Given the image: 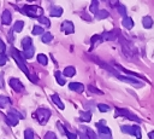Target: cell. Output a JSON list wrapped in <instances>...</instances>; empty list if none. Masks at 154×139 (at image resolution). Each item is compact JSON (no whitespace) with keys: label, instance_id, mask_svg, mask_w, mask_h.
Here are the masks:
<instances>
[{"label":"cell","instance_id":"603a6c76","mask_svg":"<svg viewBox=\"0 0 154 139\" xmlns=\"http://www.w3.org/2000/svg\"><path fill=\"white\" fill-rule=\"evenodd\" d=\"M36 59H37V62H38L40 64H42V65H47V64H48V57H47L46 54H43V53L37 54Z\"/></svg>","mask_w":154,"mask_h":139},{"label":"cell","instance_id":"e0dca14e","mask_svg":"<svg viewBox=\"0 0 154 139\" xmlns=\"http://www.w3.org/2000/svg\"><path fill=\"white\" fill-rule=\"evenodd\" d=\"M79 120L83 122H89L91 120V112L90 111H79Z\"/></svg>","mask_w":154,"mask_h":139},{"label":"cell","instance_id":"74e56055","mask_svg":"<svg viewBox=\"0 0 154 139\" xmlns=\"http://www.w3.org/2000/svg\"><path fill=\"white\" fill-rule=\"evenodd\" d=\"M45 139H58V137H57V134L54 133V132H47L46 133V135H45Z\"/></svg>","mask_w":154,"mask_h":139},{"label":"cell","instance_id":"7bdbcfd3","mask_svg":"<svg viewBox=\"0 0 154 139\" xmlns=\"http://www.w3.org/2000/svg\"><path fill=\"white\" fill-rule=\"evenodd\" d=\"M5 51V44H4V41L0 39V52H4Z\"/></svg>","mask_w":154,"mask_h":139},{"label":"cell","instance_id":"d590c367","mask_svg":"<svg viewBox=\"0 0 154 139\" xmlns=\"http://www.w3.org/2000/svg\"><path fill=\"white\" fill-rule=\"evenodd\" d=\"M37 19H38V22H40V23L45 24L46 27H49V25H51V22H49V19H48V18H46V17H43V16L38 17Z\"/></svg>","mask_w":154,"mask_h":139},{"label":"cell","instance_id":"5b68a950","mask_svg":"<svg viewBox=\"0 0 154 139\" xmlns=\"http://www.w3.org/2000/svg\"><path fill=\"white\" fill-rule=\"evenodd\" d=\"M119 41H120V44H122V47H123V52H124V54H126L129 58H131V57H134L135 56V47L128 41V40H125L124 37H122V36H119Z\"/></svg>","mask_w":154,"mask_h":139},{"label":"cell","instance_id":"60d3db41","mask_svg":"<svg viewBox=\"0 0 154 139\" xmlns=\"http://www.w3.org/2000/svg\"><path fill=\"white\" fill-rule=\"evenodd\" d=\"M88 89H89L90 92H93V93H96V94H102V92H101L100 89L95 88L94 86H88Z\"/></svg>","mask_w":154,"mask_h":139},{"label":"cell","instance_id":"30bf717a","mask_svg":"<svg viewBox=\"0 0 154 139\" xmlns=\"http://www.w3.org/2000/svg\"><path fill=\"white\" fill-rule=\"evenodd\" d=\"M61 30L65 33V34H72L75 31V25L71 21H64L61 23Z\"/></svg>","mask_w":154,"mask_h":139},{"label":"cell","instance_id":"9c48e42d","mask_svg":"<svg viewBox=\"0 0 154 139\" xmlns=\"http://www.w3.org/2000/svg\"><path fill=\"white\" fill-rule=\"evenodd\" d=\"M8 82H10V86L13 88V91H16V92H23L24 91V86L18 79L12 77V79H10Z\"/></svg>","mask_w":154,"mask_h":139},{"label":"cell","instance_id":"4316f807","mask_svg":"<svg viewBox=\"0 0 154 139\" xmlns=\"http://www.w3.org/2000/svg\"><path fill=\"white\" fill-rule=\"evenodd\" d=\"M8 114H11V115H13L16 118H24V116H23V114L22 112H19L18 110H16V109H13V108H10L8 109Z\"/></svg>","mask_w":154,"mask_h":139},{"label":"cell","instance_id":"8d00e7d4","mask_svg":"<svg viewBox=\"0 0 154 139\" xmlns=\"http://www.w3.org/2000/svg\"><path fill=\"white\" fill-rule=\"evenodd\" d=\"M97 109L101 111V112H107L109 110V106L107 104H99L97 105Z\"/></svg>","mask_w":154,"mask_h":139},{"label":"cell","instance_id":"5bb4252c","mask_svg":"<svg viewBox=\"0 0 154 139\" xmlns=\"http://www.w3.org/2000/svg\"><path fill=\"white\" fill-rule=\"evenodd\" d=\"M49 15L52 17H60L63 15V8L60 6H52V8L49 11Z\"/></svg>","mask_w":154,"mask_h":139},{"label":"cell","instance_id":"ac0fdd59","mask_svg":"<svg viewBox=\"0 0 154 139\" xmlns=\"http://www.w3.org/2000/svg\"><path fill=\"white\" fill-rule=\"evenodd\" d=\"M63 74H64V76L65 77H72V76H75V74H76V69L73 68V66H66L65 69H64V71H63Z\"/></svg>","mask_w":154,"mask_h":139},{"label":"cell","instance_id":"f35d334b","mask_svg":"<svg viewBox=\"0 0 154 139\" xmlns=\"http://www.w3.org/2000/svg\"><path fill=\"white\" fill-rule=\"evenodd\" d=\"M7 62V57L5 56L4 52H0V65H5Z\"/></svg>","mask_w":154,"mask_h":139},{"label":"cell","instance_id":"4dcf8cb0","mask_svg":"<svg viewBox=\"0 0 154 139\" xmlns=\"http://www.w3.org/2000/svg\"><path fill=\"white\" fill-rule=\"evenodd\" d=\"M97 6H99V1H97V0H93L91 4H90V7H89L90 12L96 13V12H97Z\"/></svg>","mask_w":154,"mask_h":139},{"label":"cell","instance_id":"d4e9b609","mask_svg":"<svg viewBox=\"0 0 154 139\" xmlns=\"http://www.w3.org/2000/svg\"><path fill=\"white\" fill-rule=\"evenodd\" d=\"M142 24H143V27L144 28H152V25H153V19H152V17H149V16H146L143 19H142Z\"/></svg>","mask_w":154,"mask_h":139},{"label":"cell","instance_id":"44dd1931","mask_svg":"<svg viewBox=\"0 0 154 139\" xmlns=\"http://www.w3.org/2000/svg\"><path fill=\"white\" fill-rule=\"evenodd\" d=\"M122 24L123 27H125L126 29H131L134 27V21L130 18V17H125L123 21H122Z\"/></svg>","mask_w":154,"mask_h":139},{"label":"cell","instance_id":"e575fe53","mask_svg":"<svg viewBox=\"0 0 154 139\" xmlns=\"http://www.w3.org/2000/svg\"><path fill=\"white\" fill-rule=\"evenodd\" d=\"M32 34L34 35H41V34H43V28L40 27V25H35L32 28Z\"/></svg>","mask_w":154,"mask_h":139},{"label":"cell","instance_id":"1f68e13d","mask_svg":"<svg viewBox=\"0 0 154 139\" xmlns=\"http://www.w3.org/2000/svg\"><path fill=\"white\" fill-rule=\"evenodd\" d=\"M118 12H119V15L120 16H123L124 18L126 17V8H125V6L124 5H122V4H118Z\"/></svg>","mask_w":154,"mask_h":139},{"label":"cell","instance_id":"cb8c5ba5","mask_svg":"<svg viewBox=\"0 0 154 139\" xmlns=\"http://www.w3.org/2000/svg\"><path fill=\"white\" fill-rule=\"evenodd\" d=\"M52 100H53V103H54L55 105H58V108H59V109H61V110H63V109L65 108V106H64V104H63V102L60 100V98H59V95H58V94H53V95H52Z\"/></svg>","mask_w":154,"mask_h":139},{"label":"cell","instance_id":"2e32d148","mask_svg":"<svg viewBox=\"0 0 154 139\" xmlns=\"http://www.w3.org/2000/svg\"><path fill=\"white\" fill-rule=\"evenodd\" d=\"M5 122L8 124V126H17V123H18V118H16L13 115H11V114H7V116L5 117Z\"/></svg>","mask_w":154,"mask_h":139},{"label":"cell","instance_id":"8992f818","mask_svg":"<svg viewBox=\"0 0 154 139\" xmlns=\"http://www.w3.org/2000/svg\"><path fill=\"white\" fill-rule=\"evenodd\" d=\"M122 132L126 133V134H131L135 135L137 139H141V129L138 126H123L122 127Z\"/></svg>","mask_w":154,"mask_h":139},{"label":"cell","instance_id":"ee69618b","mask_svg":"<svg viewBox=\"0 0 154 139\" xmlns=\"http://www.w3.org/2000/svg\"><path fill=\"white\" fill-rule=\"evenodd\" d=\"M4 87V77H2V74L0 75V88Z\"/></svg>","mask_w":154,"mask_h":139},{"label":"cell","instance_id":"b9f144b4","mask_svg":"<svg viewBox=\"0 0 154 139\" xmlns=\"http://www.w3.org/2000/svg\"><path fill=\"white\" fill-rule=\"evenodd\" d=\"M78 135H79V139H89V137H88L84 132H81V131H79V132H78Z\"/></svg>","mask_w":154,"mask_h":139},{"label":"cell","instance_id":"277c9868","mask_svg":"<svg viewBox=\"0 0 154 139\" xmlns=\"http://www.w3.org/2000/svg\"><path fill=\"white\" fill-rule=\"evenodd\" d=\"M99 129V135L101 139H112V134H111V129L105 126V121H100L95 124Z\"/></svg>","mask_w":154,"mask_h":139},{"label":"cell","instance_id":"836d02e7","mask_svg":"<svg viewBox=\"0 0 154 139\" xmlns=\"http://www.w3.org/2000/svg\"><path fill=\"white\" fill-rule=\"evenodd\" d=\"M24 137H25V139H34V132H32V129L31 128H26L24 131Z\"/></svg>","mask_w":154,"mask_h":139},{"label":"cell","instance_id":"7402d4cb","mask_svg":"<svg viewBox=\"0 0 154 139\" xmlns=\"http://www.w3.org/2000/svg\"><path fill=\"white\" fill-rule=\"evenodd\" d=\"M54 75H55V80H57V82H58L60 86H64V85L66 83V80L63 77V75H61V73H60L59 70H57V71L54 73Z\"/></svg>","mask_w":154,"mask_h":139},{"label":"cell","instance_id":"6da1fadb","mask_svg":"<svg viewBox=\"0 0 154 139\" xmlns=\"http://www.w3.org/2000/svg\"><path fill=\"white\" fill-rule=\"evenodd\" d=\"M11 56L14 58V60H16V63L18 64V66L20 68V70H22L32 82H36L35 76L30 75V73H29V70H28V66H26V64H25V62H24V57L22 56V53H20L19 51H17L14 47H11Z\"/></svg>","mask_w":154,"mask_h":139},{"label":"cell","instance_id":"f6af8a7d","mask_svg":"<svg viewBox=\"0 0 154 139\" xmlns=\"http://www.w3.org/2000/svg\"><path fill=\"white\" fill-rule=\"evenodd\" d=\"M148 137H149L150 139H154V131H152V132H149V133H148Z\"/></svg>","mask_w":154,"mask_h":139},{"label":"cell","instance_id":"4fadbf2b","mask_svg":"<svg viewBox=\"0 0 154 139\" xmlns=\"http://www.w3.org/2000/svg\"><path fill=\"white\" fill-rule=\"evenodd\" d=\"M69 88L77 93H82L84 91V86L81 82H71V83H69Z\"/></svg>","mask_w":154,"mask_h":139},{"label":"cell","instance_id":"ab89813d","mask_svg":"<svg viewBox=\"0 0 154 139\" xmlns=\"http://www.w3.org/2000/svg\"><path fill=\"white\" fill-rule=\"evenodd\" d=\"M64 134H65V135H66L69 139H76V138H77V135H76V134H73V133L69 132L66 128H65V132H64Z\"/></svg>","mask_w":154,"mask_h":139},{"label":"cell","instance_id":"ba28073f","mask_svg":"<svg viewBox=\"0 0 154 139\" xmlns=\"http://www.w3.org/2000/svg\"><path fill=\"white\" fill-rule=\"evenodd\" d=\"M118 36H119V30L118 29H114V30H111V31H105L101 35L102 40H107V41L116 40V39H118Z\"/></svg>","mask_w":154,"mask_h":139},{"label":"cell","instance_id":"d6a6232c","mask_svg":"<svg viewBox=\"0 0 154 139\" xmlns=\"http://www.w3.org/2000/svg\"><path fill=\"white\" fill-rule=\"evenodd\" d=\"M22 46L23 47H26V46H30V45H32V40L29 37V36H25L24 39H22Z\"/></svg>","mask_w":154,"mask_h":139},{"label":"cell","instance_id":"83f0119b","mask_svg":"<svg viewBox=\"0 0 154 139\" xmlns=\"http://www.w3.org/2000/svg\"><path fill=\"white\" fill-rule=\"evenodd\" d=\"M83 132L89 137V139H97V135H96L90 128H88V127H83Z\"/></svg>","mask_w":154,"mask_h":139},{"label":"cell","instance_id":"9a60e30c","mask_svg":"<svg viewBox=\"0 0 154 139\" xmlns=\"http://www.w3.org/2000/svg\"><path fill=\"white\" fill-rule=\"evenodd\" d=\"M119 80H122V81H124V82H128V83H131V85H142L140 81H137V80H135V79H131V77H126V76H122V75H118L117 76Z\"/></svg>","mask_w":154,"mask_h":139},{"label":"cell","instance_id":"484cf974","mask_svg":"<svg viewBox=\"0 0 154 139\" xmlns=\"http://www.w3.org/2000/svg\"><path fill=\"white\" fill-rule=\"evenodd\" d=\"M101 41H102L101 35H94V36L91 37V46H90V50H93V48L95 47V45H99Z\"/></svg>","mask_w":154,"mask_h":139},{"label":"cell","instance_id":"d6986e66","mask_svg":"<svg viewBox=\"0 0 154 139\" xmlns=\"http://www.w3.org/2000/svg\"><path fill=\"white\" fill-rule=\"evenodd\" d=\"M8 105H11V99L6 95H0V109H4Z\"/></svg>","mask_w":154,"mask_h":139},{"label":"cell","instance_id":"52a82bcc","mask_svg":"<svg viewBox=\"0 0 154 139\" xmlns=\"http://www.w3.org/2000/svg\"><path fill=\"white\" fill-rule=\"evenodd\" d=\"M116 116H124V117H126V118H129V120H132V121H136V122H141V120H140L136 115L131 114V112H130L129 110H126V109L117 108V109H116Z\"/></svg>","mask_w":154,"mask_h":139},{"label":"cell","instance_id":"f546056e","mask_svg":"<svg viewBox=\"0 0 154 139\" xmlns=\"http://www.w3.org/2000/svg\"><path fill=\"white\" fill-rule=\"evenodd\" d=\"M52 39H53V35L51 34V33H45L43 35H42V37H41V40H42V42H45V44H48V42H51L52 41Z\"/></svg>","mask_w":154,"mask_h":139},{"label":"cell","instance_id":"7a4b0ae2","mask_svg":"<svg viewBox=\"0 0 154 139\" xmlns=\"http://www.w3.org/2000/svg\"><path fill=\"white\" fill-rule=\"evenodd\" d=\"M22 11H23V13H25L26 16H29L31 18H38L43 13V10L36 5H24Z\"/></svg>","mask_w":154,"mask_h":139},{"label":"cell","instance_id":"3957f363","mask_svg":"<svg viewBox=\"0 0 154 139\" xmlns=\"http://www.w3.org/2000/svg\"><path fill=\"white\" fill-rule=\"evenodd\" d=\"M51 110L49 109H46V108H38L36 111H35V114H34V116H35V118L38 121V123H41V124H46L47 123V121L49 120V117H51Z\"/></svg>","mask_w":154,"mask_h":139},{"label":"cell","instance_id":"f1b7e54d","mask_svg":"<svg viewBox=\"0 0 154 139\" xmlns=\"http://www.w3.org/2000/svg\"><path fill=\"white\" fill-rule=\"evenodd\" d=\"M23 27H24V22H23V21H17V22L14 23V25H13V30H14L16 33H19V31H22Z\"/></svg>","mask_w":154,"mask_h":139},{"label":"cell","instance_id":"7c38bea8","mask_svg":"<svg viewBox=\"0 0 154 139\" xmlns=\"http://www.w3.org/2000/svg\"><path fill=\"white\" fill-rule=\"evenodd\" d=\"M11 22H12V16H11L8 10H5L1 15V23L5 24V25H10Z\"/></svg>","mask_w":154,"mask_h":139},{"label":"cell","instance_id":"8fae6325","mask_svg":"<svg viewBox=\"0 0 154 139\" xmlns=\"http://www.w3.org/2000/svg\"><path fill=\"white\" fill-rule=\"evenodd\" d=\"M23 48H24V50H23V52H22V56L24 57V59H29V58H31V57L34 56L35 48H34L32 45L26 46V47H23Z\"/></svg>","mask_w":154,"mask_h":139},{"label":"cell","instance_id":"ffe728a7","mask_svg":"<svg viewBox=\"0 0 154 139\" xmlns=\"http://www.w3.org/2000/svg\"><path fill=\"white\" fill-rule=\"evenodd\" d=\"M109 16V13L106 10H97V12L95 13V18L96 19H105Z\"/></svg>","mask_w":154,"mask_h":139}]
</instances>
